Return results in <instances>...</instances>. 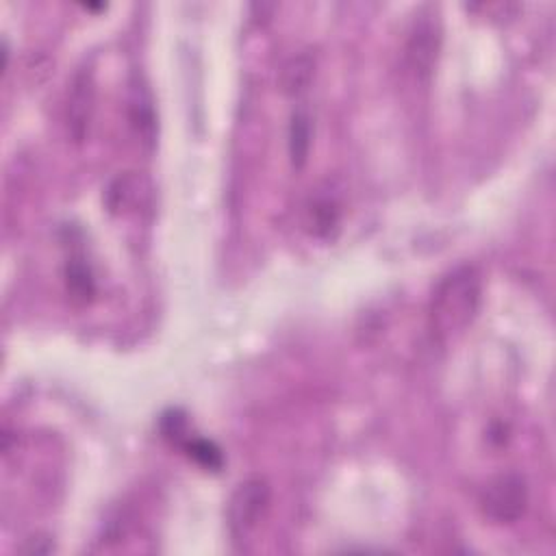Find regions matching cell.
<instances>
[{
  "label": "cell",
  "instance_id": "cell-1",
  "mask_svg": "<svg viewBox=\"0 0 556 556\" xmlns=\"http://www.w3.org/2000/svg\"><path fill=\"white\" fill-rule=\"evenodd\" d=\"M482 302V276L473 265L447 271L432 291L428 328L437 343H454L473 324Z\"/></svg>",
  "mask_w": 556,
  "mask_h": 556
},
{
  "label": "cell",
  "instance_id": "cell-2",
  "mask_svg": "<svg viewBox=\"0 0 556 556\" xmlns=\"http://www.w3.org/2000/svg\"><path fill=\"white\" fill-rule=\"evenodd\" d=\"M271 502V489L265 478L252 476L237 484L228 500V530L235 541L248 539L265 519Z\"/></svg>",
  "mask_w": 556,
  "mask_h": 556
},
{
  "label": "cell",
  "instance_id": "cell-3",
  "mask_svg": "<svg viewBox=\"0 0 556 556\" xmlns=\"http://www.w3.org/2000/svg\"><path fill=\"white\" fill-rule=\"evenodd\" d=\"M482 513L495 523L517 521L528 506V484L523 476L508 471L495 476L480 495Z\"/></svg>",
  "mask_w": 556,
  "mask_h": 556
},
{
  "label": "cell",
  "instance_id": "cell-4",
  "mask_svg": "<svg viewBox=\"0 0 556 556\" xmlns=\"http://www.w3.org/2000/svg\"><path fill=\"white\" fill-rule=\"evenodd\" d=\"M439 46H441V30H439V22L434 20V13L419 11L415 15V22L408 30V39L404 46L406 65L417 78L430 76L439 54Z\"/></svg>",
  "mask_w": 556,
  "mask_h": 556
},
{
  "label": "cell",
  "instance_id": "cell-5",
  "mask_svg": "<svg viewBox=\"0 0 556 556\" xmlns=\"http://www.w3.org/2000/svg\"><path fill=\"white\" fill-rule=\"evenodd\" d=\"M96 111V80L91 67H80L67 91L65 102V126L72 141L80 143L89 135V126Z\"/></svg>",
  "mask_w": 556,
  "mask_h": 556
},
{
  "label": "cell",
  "instance_id": "cell-6",
  "mask_svg": "<svg viewBox=\"0 0 556 556\" xmlns=\"http://www.w3.org/2000/svg\"><path fill=\"white\" fill-rule=\"evenodd\" d=\"M128 119L146 148L156 143V113L148 85L141 76H132L128 83Z\"/></svg>",
  "mask_w": 556,
  "mask_h": 556
},
{
  "label": "cell",
  "instance_id": "cell-7",
  "mask_svg": "<svg viewBox=\"0 0 556 556\" xmlns=\"http://www.w3.org/2000/svg\"><path fill=\"white\" fill-rule=\"evenodd\" d=\"M304 215H306V226L313 235L317 237H332V232L339 228V217H341V204L339 198L328 189H317L306 206H304Z\"/></svg>",
  "mask_w": 556,
  "mask_h": 556
},
{
  "label": "cell",
  "instance_id": "cell-8",
  "mask_svg": "<svg viewBox=\"0 0 556 556\" xmlns=\"http://www.w3.org/2000/svg\"><path fill=\"white\" fill-rule=\"evenodd\" d=\"M315 76V59L306 52L293 54L280 70V87L287 96H300Z\"/></svg>",
  "mask_w": 556,
  "mask_h": 556
},
{
  "label": "cell",
  "instance_id": "cell-9",
  "mask_svg": "<svg viewBox=\"0 0 556 556\" xmlns=\"http://www.w3.org/2000/svg\"><path fill=\"white\" fill-rule=\"evenodd\" d=\"M311 117L306 111H295L289 124V159L295 169H302L311 150Z\"/></svg>",
  "mask_w": 556,
  "mask_h": 556
},
{
  "label": "cell",
  "instance_id": "cell-10",
  "mask_svg": "<svg viewBox=\"0 0 556 556\" xmlns=\"http://www.w3.org/2000/svg\"><path fill=\"white\" fill-rule=\"evenodd\" d=\"M65 282H67V291L70 295L80 302V304H87L93 293H96V285H93V274L89 269V265L85 263L83 256H72L67 261V267H65Z\"/></svg>",
  "mask_w": 556,
  "mask_h": 556
},
{
  "label": "cell",
  "instance_id": "cell-11",
  "mask_svg": "<svg viewBox=\"0 0 556 556\" xmlns=\"http://www.w3.org/2000/svg\"><path fill=\"white\" fill-rule=\"evenodd\" d=\"M182 447H185V452H187L198 465H202V467H206V469L217 471V469L222 467V463H224L222 452H219L211 441H206V439H187V441L182 443Z\"/></svg>",
  "mask_w": 556,
  "mask_h": 556
}]
</instances>
